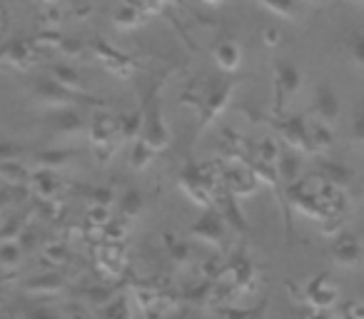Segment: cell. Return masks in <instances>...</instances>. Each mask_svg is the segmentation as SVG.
<instances>
[{
	"instance_id": "obj_1",
	"label": "cell",
	"mask_w": 364,
	"mask_h": 319,
	"mask_svg": "<svg viewBox=\"0 0 364 319\" xmlns=\"http://www.w3.org/2000/svg\"><path fill=\"white\" fill-rule=\"evenodd\" d=\"M304 299L309 302V307L329 309L332 304H337L339 287L334 284V279L329 277V274H317V277L309 279V284L304 287Z\"/></svg>"
},
{
	"instance_id": "obj_2",
	"label": "cell",
	"mask_w": 364,
	"mask_h": 319,
	"mask_svg": "<svg viewBox=\"0 0 364 319\" xmlns=\"http://www.w3.org/2000/svg\"><path fill=\"white\" fill-rule=\"evenodd\" d=\"M314 110H317L322 125H334L339 117V100L334 95V90L329 85L317 87V95H314Z\"/></svg>"
},
{
	"instance_id": "obj_3",
	"label": "cell",
	"mask_w": 364,
	"mask_h": 319,
	"mask_svg": "<svg viewBox=\"0 0 364 319\" xmlns=\"http://www.w3.org/2000/svg\"><path fill=\"white\" fill-rule=\"evenodd\" d=\"M332 254H334V259H337L339 264H347V267L357 264L359 259L364 257L362 244H359V239L352 237V234H342V237L332 244Z\"/></svg>"
},
{
	"instance_id": "obj_4",
	"label": "cell",
	"mask_w": 364,
	"mask_h": 319,
	"mask_svg": "<svg viewBox=\"0 0 364 319\" xmlns=\"http://www.w3.org/2000/svg\"><path fill=\"white\" fill-rule=\"evenodd\" d=\"M299 87V72L294 67H282V75H277V92L282 90V97L294 95Z\"/></svg>"
},
{
	"instance_id": "obj_5",
	"label": "cell",
	"mask_w": 364,
	"mask_h": 319,
	"mask_svg": "<svg viewBox=\"0 0 364 319\" xmlns=\"http://www.w3.org/2000/svg\"><path fill=\"white\" fill-rule=\"evenodd\" d=\"M339 319H364V302H344L339 307Z\"/></svg>"
},
{
	"instance_id": "obj_6",
	"label": "cell",
	"mask_w": 364,
	"mask_h": 319,
	"mask_svg": "<svg viewBox=\"0 0 364 319\" xmlns=\"http://www.w3.org/2000/svg\"><path fill=\"white\" fill-rule=\"evenodd\" d=\"M237 50L235 48H230V45H225V48H220L218 50V63L223 67H228V70H235L237 67Z\"/></svg>"
},
{
	"instance_id": "obj_7",
	"label": "cell",
	"mask_w": 364,
	"mask_h": 319,
	"mask_svg": "<svg viewBox=\"0 0 364 319\" xmlns=\"http://www.w3.org/2000/svg\"><path fill=\"white\" fill-rule=\"evenodd\" d=\"M352 140L364 142V107L354 112V117H352Z\"/></svg>"
},
{
	"instance_id": "obj_8",
	"label": "cell",
	"mask_w": 364,
	"mask_h": 319,
	"mask_svg": "<svg viewBox=\"0 0 364 319\" xmlns=\"http://www.w3.org/2000/svg\"><path fill=\"white\" fill-rule=\"evenodd\" d=\"M299 319H329L327 309H317V307H309L307 312L302 314Z\"/></svg>"
}]
</instances>
